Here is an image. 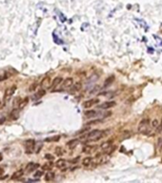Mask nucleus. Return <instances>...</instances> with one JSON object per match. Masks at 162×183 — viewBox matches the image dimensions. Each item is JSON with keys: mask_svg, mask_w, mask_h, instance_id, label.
I'll use <instances>...</instances> for the list:
<instances>
[{"mask_svg": "<svg viewBox=\"0 0 162 183\" xmlns=\"http://www.w3.org/2000/svg\"><path fill=\"white\" fill-rule=\"evenodd\" d=\"M37 86H38V85H37V83H36V82H35V83H32V84L30 86L29 91H30V92H34V91H35V89L37 88Z\"/></svg>", "mask_w": 162, "mask_h": 183, "instance_id": "nucleus-26", "label": "nucleus"}, {"mask_svg": "<svg viewBox=\"0 0 162 183\" xmlns=\"http://www.w3.org/2000/svg\"><path fill=\"white\" fill-rule=\"evenodd\" d=\"M43 170H51L52 168V164L51 163H48V164H45L44 166L42 167Z\"/></svg>", "mask_w": 162, "mask_h": 183, "instance_id": "nucleus-29", "label": "nucleus"}, {"mask_svg": "<svg viewBox=\"0 0 162 183\" xmlns=\"http://www.w3.org/2000/svg\"><path fill=\"white\" fill-rule=\"evenodd\" d=\"M160 125L162 126V119H161V123H160Z\"/></svg>", "mask_w": 162, "mask_h": 183, "instance_id": "nucleus-36", "label": "nucleus"}, {"mask_svg": "<svg viewBox=\"0 0 162 183\" xmlns=\"http://www.w3.org/2000/svg\"><path fill=\"white\" fill-rule=\"evenodd\" d=\"M65 165H66V160L63 159V158L58 159L56 162V166L58 167V168H62V167H64Z\"/></svg>", "mask_w": 162, "mask_h": 183, "instance_id": "nucleus-20", "label": "nucleus"}, {"mask_svg": "<svg viewBox=\"0 0 162 183\" xmlns=\"http://www.w3.org/2000/svg\"><path fill=\"white\" fill-rule=\"evenodd\" d=\"M115 75H111V76L108 77L106 80H105V82H104V87H108V86H110L113 81H115Z\"/></svg>", "mask_w": 162, "mask_h": 183, "instance_id": "nucleus-17", "label": "nucleus"}, {"mask_svg": "<svg viewBox=\"0 0 162 183\" xmlns=\"http://www.w3.org/2000/svg\"><path fill=\"white\" fill-rule=\"evenodd\" d=\"M158 148H159V149H162V138H159V139H158Z\"/></svg>", "mask_w": 162, "mask_h": 183, "instance_id": "nucleus-32", "label": "nucleus"}, {"mask_svg": "<svg viewBox=\"0 0 162 183\" xmlns=\"http://www.w3.org/2000/svg\"><path fill=\"white\" fill-rule=\"evenodd\" d=\"M116 101H106V102H103L102 104L99 105L98 108L99 109H103V110H106V109H111L112 107L116 106Z\"/></svg>", "mask_w": 162, "mask_h": 183, "instance_id": "nucleus-6", "label": "nucleus"}, {"mask_svg": "<svg viewBox=\"0 0 162 183\" xmlns=\"http://www.w3.org/2000/svg\"><path fill=\"white\" fill-rule=\"evenodd\" d=\"M92 162H93V158H91V157H88V158H85L83 160H82V164L83 166L85 167H88L92 164Z\"/></svg>", "mask_w": 162, "mask_h": 183, "instance_id": "nucleus-18", "label": "nucleus"}, {"mask_svg": "<svg viewBox=\"0 0 162 183\" xmlns=\"http://www.w3.org/2000/svg\"><path fill=\"white\" fill-rule=\"evenodd\" d=\"M45 158H48V159H50V160H51V159H52V160L53 159V157H52V155H51V154H46Z\"/></svg>", "mask_w": 162, "mask_h": 183, "instance_id": "nucleus-33", "label": "nucleus"}, {"mask_svg": "<svg viewBox=\"0 0 162 183\" xmlns=\"http://www.w3.org/2000/svg\"><path fill=\"white\" fill-rule=\"evenodd\" d=\"M98 102H99V99H96V98H94V99H88V100L84 101L83 107H84L85 109H89V108H91V107L96 105L97 103H98Z\"/></svg>", "mask_w": 162, "mask_h": 183, "instance_id": "nucleus-5", "label": "nucleus"}, {"mask_svg": "<svg viewBox=\"0 0 162 183\" xmlns=\"http://www.w3.org/2000/svg\"><path fill=\"white\" fill-rule=\"evenodd\" d=\"M74 85V79L72 77H68L62 82V89H68L71 88Z\"/></svg>", "mask_w": 162, "mask_h": 183, "instance_id": "nucleus-7", "label": "nucleus"}, {"mask_svg": "<svg viewBox=\"0 0 162 183\" xmlns=\"http://www.w3.org/2000/svg\"><path fill=\"white\" fill-rule=\"evenodd\" d=\"M111 145H112V141H106L104 143H102L100 145V149L102 151H107L108 149H109L111 147Z\"/></svg>", "mask_w": 162, "mask_h": 183, "instance_id": "nucleus-19", "label": "nucleus"}, {"mask_svg": "<svg viewBox=\"0 0 162 183\" xmlns=\"http://www.w3.org/2000/svg\"><path fill=\"white\" fill-rule=\"evenodd\" d=\"M149 127H150V120L148 118L146 119H142L139 122L138 127H137V131L141 134H146L149 131Z\"/></svg>", "mask_w": 162, "mask_h": 183, "instance_id": "nucleus-2", "label": "nucleus"}, {"mask_svg": "<svg viewBox=\"0 0 162 183\" xmlns=\"http://www.w3.org/2000/svg\"><path fill=\"white\" fill-rule=\"evenodd\" d=\"M28 103H29V98H25L23 99H21V101H20V103H19L17 108L19 110H22L23 108H25V107L28 105Z\"/></svg>", "mask_w": 162, "mask_h": 183, "instance_id": "nucleus-11", "label": "nucleus"}, {"mask_svg": "<svg viewBox=\"0 0 162 183\" xmlns=\"http://www.w3.org/2000/svg\"><path fill=\"white\" fill-rule=\"evenodd\" d=\"M15 90H16V87H15V86H14V87H10V88H9V89H7L6 91H5L4 98H3L4 102H8L10 99V98H12L13 94H14Z\"/></svg>", "mask_w": 162, "mask_h": 183, "instance_id": "nucleus-4", "label": "nucleus"}, {"mask_svg": "<svg viewBox=\"0 0 162 183\" xmlns=\"http://www.w3.org/2000/svg\"><path fill=\"white\" fill-rule=\"evenodd\" d=\"M158 125H159V122H158V120L154 119V121H152V127H153V128H158Z\"/></svg>", "mask_w": 162, "mask_h": 183, "instance_id": "nucleus-28", "label": "nucleus"}, {"mask_svg": "<svg viewBox=\"0 0 162 183\" xmlns=\"http://www.w3.org/2000/svg\"><path fill=\"white\" fill-rule=\"evenodd\" d=\"M62 83V77L61 76H56L55 79L52 80V88H56L57 87V86L59 84H61Z\"/></svg>", "mask_w": 162, "mask_h": 183, "instance_id": "nucleus-13", "label": "nucleus"}, {"mask_svg": "<svg viewBox=\"0 0 162 183\" xmlns=\"http://www.w3.org/2000/svg\"><path fill=\"white\" fill-rule=\"evenodd\" d=\"M96 116V112L94 111V110L85 112V116L86 117H92V116Z\"/></svg>", "mask_w": 162, "mask_h": 183, "instance_id": "nucleus-23", "label": "nucleus"}, {"mask_svg": "<svg viewBox=\"0 0 162 183\" xmlns=\"http://www.w3.org/2000/svg\"><path fill=\"white\" fill-rule=\"evenodd\" d=\"M104 136V132H102L100 130H93L87 134V138L91 141H97L99 140L100 138H102Z\"/></svg>", "mask_w": 162, "mask_h": 183, "instance_id": "nucleus-1", "label": "nucleus"}, {"mask_svg": "<svg viewBox=\"0 0 162 183\" xmlns=\"http://www.w3.org/2000/svg\"><path fill=\"white\" fill-rule=\"evenodd\" d=\"M38 167H39L38 164H35L34 162H30V163H28V165L26 166V171L28 172V173H31V172L34 171L36 168H38Z\"/></svg>", "mask_w": 162, "mask_h": 183, "instance_id": "nucleus-10", "label": "nucleus"}, {"mask_svg": "<svg viewBox=\"0 0 162 183\" xmlns=\"http://www.w3.org/2000/svg\"><path fill=\"white\" fill-rule=\"evenodd\" d=\"M78 143H79L78 139H72V140H70V141L67 143V146H68L70 149H74V148L78 145Z\"/></svg>", "mask_w": 162, "mask_h": 183, "instance_id": "nucleus-12", "label": "nucleus"}, {"mask_svg": "<svg viewBox=\"0 0 162 183\" xmlns=\"http://www.w3.org/2000/svg\"><path fill=\"white\" fill-rule=\"evenodd\" d=\"M19 109H14L12 112H10V119H13V120H16L17 118L19 117V115H20V112H19Z\"/></svg>", "mask_w": 162, "mask_h": 183, "instance_id": "nucleus-9", "label": "nucleus"}, {"mask_svg": "<svg viewBox=\"0 0 162 183\" xmlns=\"http://www.w3.org/2000/svg\"><path fill=\"white\" fill-rule=\"evenodd\" d=\"M41 86L43 89H47V88H50L52 86L51 83V78L49 76H46L45 78H43V80L41 81Z\"/></svg>", "mask_w": 162, "mask_h": 183, "instance_id": "nucleus-8", "label": "nucleus"}, {"mask_svg": "<svg viewBox=\"0 0 162 183\" xmlns=\"http://www.w3.org/2000/svg\"><path fill=\"white\" fill-rule=\"evenodd\" d=\"M55 178V174L53 173H48L46 176H45V180L46 181H51Z\"/></svg>", "mask_w": 162, "mask_h": 183, "instance_id": "nucleus-25", "label": "nucleus"}, {"mask_svg": "<svg viewBox=\"0 0 162 183\" xmlns=\"http://www.w3.org/2000/svg\"><path fill=\"white\" fill-rule=\"evenodd\" d=\"M4 175V169L2 168V167H0V176Z\"/></svg>", "mask_w": 162, "mask_h": 183, "instance_id": "nucleus-34", "label": "nucleus"}, {"mask_svg": "<svg viewBox=\"0 0 162 183\" xmlns=\"http://www.w3.org/2000/svg\"><path fill=\"white\" fill-rule=\"evenodd\" d=\"M3 160V157H2V154L0 153V161H2Z\"/></svg>", "mask_w": 162, "mask_h": 183, "instance_id": "nucleus-35", "label": "nucleus"}, {"mask_svg": "<svg viewBox=\"0 0 162 183\" xmlns=\"http://www.w3.org/2000/svg\"><path fill=\"white\" fill-rule=\"evenodd\" d=\"M56 153L57 155H61V154H63V150L60 147H57L56 149Z\"/></svg>", "mask_w": 162, "mask_h": 183, "instance_id": "nucleus-27", "label": "nucleus"}, {"mask_svg": "<svg viewBox=\"0 0 162 183\" xmlns=\"http://www.w3.org/2000/svg\"><path fill=\"white\" fill-rule=\"evenodd\" d=\"M23 173H24V171H23V170H18V171H16L15 173H14V175L12 176V179H14V180L19 179L20 177L23 176Z\"/></svg>", "mask_w": 162, "mask_h": 183, "instance_id": "nucleus-14", "label": "nucleus"}, {"mask_svg": "<svg viewBox=\"0 0 162 183\" xmlns=\"http://www.w3.org/2000/svg\"><path fill=\"white\" fill-rule=\"evenodd\" d=\"M9 77V74L7 73V71L5 70H0V82L4 81L5 79H7Z\"/></svg>", "mask_w": 162, "mask_h": 183, "instance_id": "nucleus-16", "label": "nucleus"}, {"mask_svg": "<svg viewBox=\"0 0 162 183\" xmlns=\"http://www.w3.org/2000/svg\"><path fill=\"white\" fill-rule=\"evenodd\" d=\"M94 149V147L93 146H90V145H87V146H85L83 148V153H86V154H90L92 151Z\"/></svg>", "mask_w": 162, "mask_h": 183, "instance_id": "nucleus-24", "label": "nucleus"}, {"mask_svg": "<svg viewBox=\"0 0 162 183\" xmlns=\"http://www.w3.org/2000/svg\"><path fill=\"white\" fill-rule=\"evenodd\" d=\"M20 101H21V98H15V100H14V107H18L19 103H20Z\"/></svg>", "mask_w": 162, "mask_h": 183, "instance_id": "nucleus-30", "label": "nucleus"}, {"mask_svg": "<svg viewBox=\"0 0 162 183\" xmlns=\"http://www.w3.org/2000/svg\"><path fill=\"white\" fill-rule=\"evenodd\" d=\"M45 94H46V91H45V89H42V90H39L38 92H37V93L35 94V95L34 96V100H37V99H39V98H41L42 96H44L45 95Z\"/></svg>", "mask_w": 162, "mask_h": 183, "instance_id": "nucleus-15", "label": "nucleus"}, {"mask_svg": "<svg viewBox=\"0 0 162 183\" xmlns=\"http://www.w3.org/2000/svg\"><path fill=\"white\" fill-rule=\"evenodd\" d=\"M24 146L26 148V152L27 154H32V150H34V146H35V141L34 139H28L24 142Z\"/></svg>", "mask_w": 162, "mask_h": 183, "instance_id": "nucleus-3", "label": "nucleus"}, {"mask_svg": "<svg viewBox=\"0 0 162 183\" xmlns=\"http://www.w3.org/2000/svg\"><path fill=\"white\" fill-rule=\"evenodd\" d=\"M72 87H73V89H72L73 92H77V91H79L81 88H82V84H81L80 82H78V83L74 84Z\"/></svg>", "mask_w": 162, "mask_h": 183, "instance_id": "nucleus-21", "label": "nucleus"}, {"mask_svg": "<svg viewBox=\"0 0 162 183\" xmlns=\"http://www.w3.org/2000/svg\"><path fill=\"white\" fill-rule=\"evenodd\" d=\"M41 176H43V172H42V171H37L36 173L34 174V176H35V177H40Z\"/></svg>", "mask_w": 162, "mask_h": 183, "instance_id": "nucleus-31", "label": "nucleus"}, {"mask_svg": "<svg viewBox=\"0 0 162 183\" xmlns=\"http://www.w3.org/2000/svg\"><path fill=\"white\" fill-rule=\"evenodd\" d=\"M59 139H60V136H52V137L46 138L45 141H47V142H55V141H58Z\"/></svg>", "mask_w": 162, "mask_h": 183, "instance_id": "nucleus-22", "label": "nucleus"}]
</instances>
